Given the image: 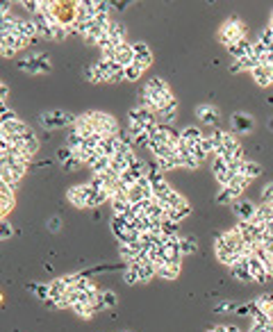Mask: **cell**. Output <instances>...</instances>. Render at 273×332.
<instances>
[{"instance_id":"816d5d0a","label":"cell","mask_w":273,"mask_h":332,"mask_svg":"<svg viewBox=\"0 0 273 332\" xmlns=\"http://www.w3.org/2000/svg\"><path fill=\"white\" fill-rule=\"evenodd\" d=\"M12 3H0V14H12Z\"/></svg>"},{"instance_id":"e575fe53","label":"cell","mask_w":273,"mask_h":332,"mask_svg":"<svg viewBox=\"0 0 273 332\" xmlns=\"http://www.w3.org/2000/svg\"><path fill=\"white\" fill-rule=\"evenodd\" d=\"M82 141H85V139H82V137H80L78 132H73V130H71V134H69V137H66V146H69L71 150L82 148Z\"/></svg>"},{"instance_id":"52a82bcc","label":"cell","mask_w":273,"mask_h":332,"mask_svg":"<svg viewBox=\"0 0 273 332\" xmlns=\"http://www.w3.org/2000/svg\"><path fill=\"white\" fill-rule=\"evenodd\" d=\"M196 114H198V119H200V123H203V125L216 128V123H218V109L214 107V105H200V107L196 109Z\"/></svg>"},{"instance_id":"30bf717a","label":"cell","mask_w":273,"mask_h":332,"mask_svg":"<svg viewBox=\"0 0 273 332\" xmlns=\"http://www.w3.org/2000/svg\"><path fill=\"white\" fill-rule=\"evenodd\" d=\"M144 216L150 218V221H164V218H166V209H164L155 198H150L144 203Z\"/></svg>"},{"instance_id":"b9f144b4","label":"cell","mask_w":273,"mask_h":332,"mask_svg":"<svg viewBox=\"0 0 273 332\" xmlns=\"http://www.w3.org/2000/svg\"><path fill=\"white\" fill-rule=\"evenodd\" d=\"M257 41H262L264 46H268V48H271V44H273V30L268 28V25L264 28L262 32H259V39H257Z\"/></svg>"},{"instance_id":"5b68a950","label":"cell","mask_w":273,"mask_h":332,"mask_svg":"<svg viewBox=\"0 0 273 332\" xmlns=\"http://www.w3.org/2000/svg\"><path fill=\"white\" fill-rule=\"evenodd\" d=\"M91 193V187L89 182L87 184H78V187H71L69 191H66V198H69V203L73 205V207H87V198H89Z\"/></svg>"},{"instance_id":"d590c367","label":"cell","mask_w":273,"mask_h":332,"mask_svg":"<svg viewBox=\"0 0 273 332\" xmlns=\"http://www.w3.org/2000/svg\"><path fill=\"white\" fill-rule=\"evenodd\" d=\"M71 309H73V312L78 314V316H82V318H91V316H94V314H96L91 305H73V307H71Z\"/></svg>"},{"instance_id":"cb8c5ba5","label":"cell","mask_w":273,"mask_h":332,"mask_svg":"<svg viewBox=\"0 0 273 332\" xmlns=\"http://www.w3.org/2000/svg\"><path fill=\"white\" fill-rule=\"evenodd\" d=\"M189 214H191V205L182 203L180 207H175L173 212H166V218H169V221H173V223H180V221H184Z\"/></svg>"},{"instance_id":"484cf974","label":"cell","mask_w":273,"mask_h":332,"mask_svg":"<svg viewBox=\"0 0 273 332\" xmlns=\"http://www.w3.org/2000/svg\"><path fill=\"white\" fill-rule=\"evenodd\" d=\"M146 91H150V94H166V91H171L169 89V85L164 82L162 78H150L148 82H146V87H144Z\"/></svg>"},{"instance_id":"60d3db41","label":"cell","mask_w":273,"mask_h":332,"mask_svg":"<svg viewBox=\"0 0 273 332\" xmlns=\"http://www.w3.org/2000/svg\"><path fill=\"white\" fill-rule=\"evenodd\" d=\"M230 184H234V187H237V189H241V191H246V189H248V184H250V180L248 178H246V175H234V178H232V182H230Z\"/></svg>"},{"instance_id":"680465c9","label":"cell","mask_w":273,"mask_h":332,"mask_svg":"<svg viewBox=\"0 0 273 332\" xmlns=\"http://www.w3.org/2000/svg\"><path fill=\"white\" fill-rule=\"evenodd\" d=\"M268 128H271V130H273V119H271V121H268Z\"/></svg>"},{"instance_id":"83f0119b","label":"cell","mask_w":273,"mask_h":332,"mask_svg":"<svg viewBox=\"0 0 273 332\" xmlns=\"http://www.w3.org/2000/svg\"><path fill=\"white\" fill-rule=\"evenodd\" d=\"M144 71H146V69L139 64V62H132V64L125 69V80H130V82H137V80L144 75Z\"/></svg>"},{"instance_id":"1f68e13d","label":"cell","mask_w":273,"mask_h":332,"mask_svg":"<svg viewBox=\"0 0 273 332\" xmlns=\"http://www.w3.org/2000/svg\"><path fill=\"white\" fill-rule=\"evenodd\" d=\"M105 200H109V198H107V193H105V191H96V189H91L89 198H87V207H98V205H103Z\"/></svg>"},{"instance_id":"ab89813d","label":"cell","mask_w":273,"mask_h":332,"mask_svg":"<svg viewBox=\"0 0 273 332\" xmlns=\"http://www.w3.org/2000/svg\"><path fill=\"white\" fill-rule=\"evenodd\" d=\"M32 291H35L37 298H39V300H44V302L50 298V287H48V284H39V287H32Z\"/></svg>"},{"instance_id":"ac0fdd59","label":"cell","mask_w":273,"mask_h":332,"mask_svg":"<svg viewBox=\"0 0 273 332\" xmlns=\"http://www.w3.org/2000/svg\"><path fill=\"white\" fill-rule=\"evenodd\" d=\"M116 62H119L121 69H128L130 64L134 62V50H132V44H123L119 50H116Z\"/></svg>"},{"instance_id":"f6af8a7d","label":"cell","mask_w":273,"mask_h":332,"mask_svg":"<svg viewBox=\"0 0 273 332\" xmlns=\"http://www.w3.org/2000/svg\"><path fill=\"white\" fill-rule=\"evenodd\" d=\"M223 171H228V162L221 157H214V175L216 173H223Z\"/></svg>"},{"instance_id":"7bdbcfd3","label":"cell","mask_w":273,"mask_h":332,"mask_svg":"<svg viewBox=\"0 0 273 332\" xmlns=\"http://www.w3.org/2000/svg\"><path fill=\"white\" fill-rule=\"evenodd\" d=\"M262 203L273 205V182H268L266 187H262Z\"/></svg>"},{"instance_id":"ee69618b","label":"cell","mask_w":273,"mask_h":332,"mask_svg":"<svg viewBox=\"0 0 273 332\" xmlns=\"http://www.w3.org/2000/svg\"><path fill=\"white\" fill-rule=\"evenodd\" d=\"M12 234H14V230H12V225L7 223V221H0V239H10Z\"/></svg>"},{"instance_id":"836d02e7","label":"cell","mask_w":273,"mask_h":332,"mask_svg":"<svg viewBox=\"0 0 273 332\" xmlns=\"http://www.w3.org/2000/svg\"><path fill=\"white\" fill-rule=\"evenodd\" d=\"M125 228H130V221L125 216H114V218H112V234L121 232V230H125Z\"/></svg>"},{"instance_id":"d4e9b609","label":"cell","mask_w":273,"mask_h":332,"mask_svg":"<svg viewBox=\"0 0 273 332\" xmlns=\"http://www.w3.org/2000/svg\"><path fill=\"white\" fill-rule=\"evenodd\" d=\"M196 250H198V239L196 237H180V253H182V257L184 255H194Z\"/></svg>"},{"instance_id":"e0dca14e","label":"cell","mask_w":273,"mask_h":332,"mask_svg":"<svg viewBox=\"0 0 273 332\" xmlns=\"http://www.w3.org/2000/svg\"><path fill=\"white\" fill-rule=\"evenodd\" d=\"M237 173L239 175H246L248 180H255L257 175H262V166H259L257 162H253V159H243Z\"/></svg>"},{"instance_id":"74e56055","label":"cell","mask_w":273,"mask_h":332,"mask_svg":"<svg viewBox=\"0 0 273 332\" xmlns=\"http://www.w3.org/2000/svg\"><path fill=\"white\" fill-rule=\"evenodd\" d=\"M21 7H23V10H28L32 16H35V14H39L41 0H21Z\"/></svg>"},{"instance_id":"c3c4849f","label":"cell","mask_w":273,"mask_h":332,"mask_svg":"<svg viewBox=\"0 0 273 332\" xmlns=\"http://www.w3.org/2000/svg\"><path fill=\"white\" fill-rule=\"evenodd\" d=\"M60 225H62L60 218H50V221H48V230H50V232H57V230H60Z\"/></svg>"},{"instance_id":"4316f807","label":"cell","mask_w":273,"mask_h":332,"mask_svg":"<svg viewBox=\"0 0 273 332\" xmlns=\"http://www.w3.org/2000/svg\"><path fill=\"white\" fill-rule=\"evenodd\" d=\"M180 228L178 223H173V221H169V218H164L162 221V237L164 239H178L180 237Z\"/></svg>"},{"instance_id":"f907efd6","label":"cell","mask_w":273,"mask_h":332,"mask_svg":"<svg viewBox=\"0 0 273 332\" xmlns=\"http://www.w3.org/2000/svg\"><path fill=\"white\" fill-rule=\"evenodd\" d=\"M7 96H10V87H7L5 82H0V100L5 103V98H7Z\"/></svg>"},{"instance_id":"4dcf8cb0","label":"cell","mask_w":273,"mask_h":332,"mask_svg":"<svg viewBox=\"0 0 273 332\" xmlns=\"http://www.w3.org/2000/svg\"><path fill=\"white\" fill-rule=\"evenodd\" d=\"M239 66H241V71H255L257 66H262V62H259L257 57L250 53V55H246V57H241V60H239Z\"/></svg>"},{"instance_id":"681fc988","label":"cell","mask_w":273,"mask_h":332,"mask_svg":"<svg viewBox=\"0 0 273 332\" xmlns=\"http://www.w3.org/2000/svg\"><path fill=\"white\" fill-rule=\"evenodd\" d=\"M234 305H232V300H225V302H221V305H218L216 307V312H230V309H232Z\"/></svg>"},{"instance_id":"94428289","label":"cell","mask_w":273,"mask_h":332,"mask_svg":"<svg viewBox=\"0 0 273 332\" xmlns=\"http://www.w3.org/2000/svg\"><path fill=\"white\" fill-rule=\"evenodd\" d=\"M125 332H128V330H125Z\"/></svg>"},{"instance_id":"ba28073f","label":"cell","mask_w":273,"mask_h":332,"mask_svg":"<svg viewBox=\"0 0 273 332\" xmlns=\"http://www.w3.org/2000/svg\"><path fill=\"white\" fill-rule=\"evenodd\" d=\"M132 50H134V62H139L144 69H148V66L153 64V53H150L148 44L137 41V44H132Z\"/></svg>"},{"instance_id":"91938a15","label":"cell","mask_w":273,"mask_h":332,"mask_svg":"<svg viewBox=\"0 0 273 332\" xmlns=\"http://www.w3.org/2000/svg\"><path fill=\"white\" fill-rule=\"evenodd\" d=\"M0 103H3V100H0Z\"/></svg>"},{"instance_id":"6f0895ef","label":"cell","mask_w":273,"mask_h":332,"mask_svg":"<svg viewBox=\"0 0 273 332\" xmlns=\"http://www.w3.org/2000/svg\"><path fill=\"white\" fill-rule=\"evenodd\" d=\"M268 28L273 30V12H271V19H268Z\"/></svg>"},{"instance_id":"7a4b0ae2","label":"cell","mask_w":273,"mask_h":332,"mask_svg":"<svg viewBox=\"0 0 273 332\" xmlns=\"http://www.w3.org/2000/svg\"><path fill=\"white\" fill-rule=\"evenodd\" d=\"M243 37H246V28H243V23L239 19H230L225 21L223 25H221V30H218V41L223 46H234L237 41H243Z\"/></svg>"},{"instance_id":"f546056e","label":"cell","mask_w":273,"mask_h":332,"mask_svg":"<svg viewBox=\"0 0 273 332\" xmlns=\"http://www.w3.org/2000/svg\"><path fill=\"white\" fill-rule=\"evenodd\" d=\"M85 75L91 80V82H96V85H100V82H107V75L103 73V71L98 69L96 64H91V66H87V71H85Z\"/></svg>"},{"instance_id":"8fae6325","label":"cell","mask_w":273,"mask_h":332,"mask_svg":"<svg viewBox=\"0 0 273 332\" xmlns=\"http://www.w3.org/2000/svg\"><path fill=\"white\" fill-rule=\"evenodd\" d=\"M230 123H232V130H234V132H241V134H243V132H250V130H253L255 121H253V116L237 112V114H232Z\"/></svg>"},{"instance_id":"8d00e7d4","label":"cell","mask_w":273,"mask_h":332,"mask_svg":"<svg viewBox=\"0 0 273 332\" xmlns=\"http://www.w3.org/2000/svg\"><path fill=\"white\" fill-rule=\"evenodd\" d=\"M123 280H125L128 284H137V282H139V273H137V268H134V266H125Z\"/></svg>"},{"instance_id":"d6a6232c","label":"cell","mask_w":273,"mask_h":332,"mask_svg":"<svg viewBox=\"0 0 273 332\" xmlns=\"http://www.w3.org/2000/svg\"><path fill=\"white\" fill-rule=\"evenodd\" d=\"M98 296H100V300H103L105 309H107V307H114L116 302H119V296H116L114 291H109V289H105V291H100Z\"/></svg>"},{"instance_id":"3957f363","label":"cell","mask_w":273,"mask_h":332,"mask_svg":"<svg viewBox=\"0 0 273 332\" xmlns=\"http://www.w3.org/2000/svg\"><path fill=\"white\" fill-rule=\"evenodd\" d=\"M78 116L71 112H62V109H50L41 114V125L44 128H64V125H75Z\"/></svg>"},{"instance_id":"f1b7e54d","label":"cell","mask_w":273,"mask_h":332,"mask_svg":"<svg viewBox=\"0 0 273 332\" xmlns=\"http://www.w3.org/2000/svg\"><path fill=\"white\" fill-rule=\"evenodd\" d=\"M112 209H114V216H125V214H128V209H130V200H128V196L112 200Z\"/></svg>"},{"instance_id":"44dd1931","label":"cell","mask_w":273,"mask_h":332,"mask_svg":"<svg viewBox=\"0 0 273 332\" xmlns=\"http://www.w3.org/2000/svg\"><path fill=\"white\" fill-rule=\"evenodd\" d=\"M137 273H139V282H148V280H153L155 275H157V266H155L153 262H141V264H137Z\"/></svg>"},{"instance_id":"5bb4252c","label":"cell","mask_w":273,"mask_h":332,"mask_svg":"<svg viewBox=\"0 0 273 332\" xmlns=\"http://www.w3.org/2000/svg\"><path fill=\"white\" fill-rule=\"evenodd\" d=\"M203 137L205 134L200 132V128H196V125H189V128H184L182 132H180V141L187 146H198Z\"/></svg>"},{"instance_id":"11a10c76","label":"cell","mask_w":273,"mask_h":332,"mask_svg":"<svg viewBox=\"0 0 273 332\" xmlns=\"http://www.w3.org/2000/svg\"><path fill=\"white\" fill-rule=\"evenodd\" d=\"M230 71H232V73H239V71H241V66H239V62H234V64L230 66Z\"/></svg>"},{"instance_id":"4fadbf2b","label":"cell","mask_w":273,"mask_h":332,"mask_svg":"<svg viewBox=\"0 0 273 332\" xmlns=\"http://www.w3.org/2000/svg\"><path fill=\"white\" fill-rule=\"evenodd\" d=\"M230 273H232V278H237L239 282H253V275H250V268H248V257L239 259V262L230 268Z\"/></svg>"},{"instance_id":"8992f818","label":"cell","mask_w":273,"mask_h":332,"mask_svg":"<svg viewBox=\"0 0 273 332\" xmlns=\"http://www.w3.org/2000/svg\"><path fill=\"white\" fill-rule=\"evenodd\" d=\"M232 212L237 214L239 221H246V223H250L255 218V212H257V207H255L250 200H241L239 198L237 203H232Z\"/></svg>"},{"instance_id":"6da1fadb","label":"cell","mask_w":273,"mask_h":332,"mask_svg":"<svg viewBox=\"0 0 273 332\" xmlns=\"http://www.w3.org/2000/svg\"><path fill=\"white\" fill-rule=\"evenodd\" d=\"M89 119L91 123H94V130L100 134V137H116V134L121 132L119 130V123H116V119L112 114H107V112H89Z\"/></svg>"},{"instance_id":"ffe728a7","label":"cell","mask_w":273,"mask_h":332,"mask_svg":"<svg viewBox=\"0 0 273 332\" xmlns=\"http://www.w3.org/2000/svg\"><path fill=\"white\" fill-rule=\"evenodd\" d=\"M180 275V264H157V278L162 280H175Z\"/></svg>"},{"instance_id":"f5cc1de1","label":"cell","mask_w":273,"mask_h":332,"mask_svg":"<svg viewBox=\"0 0 273 332\" xmlns=\"http://www.w3.org/2000/svg\"><path fill=\"white\" fill-rule=\"evenodd\" d=\"M0 55H3V57H14L16 50H0Z\"/></svg>"},{"instance_id":"db71d44e","label":"cell","mask_w":273,"mask_h":332,"mask_svg":"<svg viewBox=\"0 0 273 332\" xmlns=\"http://www.w3.org/2000/svg\"><path fill=\"white\" fill-rule=\"evenodd\" d=\"M5 112H10V105H7V103H0V116L5 114Z\"/></svg>"},{"instance_id":"2e32d148","label":"cell","mask_w":273,"mask_h":332,"mask_svg":"<svg viewBox=\"0 0 273 332\" xmlns=\"http://www.w3.org/2000/svg\"><path fill=\"white\" fill-rule=\"evenodd\" d=\"M3 130H5V134L7 137H23V134H28V132H32V128L28 123H23L21 119H16V121H12V123H7V125H3Z\"/></svg>"},{"instance_id":"7402d4cb","label":"cell","mask_w":273,"mask_h":332,"mask_svg":"<svg viewBox=\"0 0 273 332\" xmlns=\"http://www.w3.org/2000/svg\"><path fill=\"white\" fill-rule=\"evenodd\" d=\"M150 198H153V196H150V193H146L144 189L139 187V184H134V187L128 189V200H130V205L146 203V200H150Z\"/></svg>"},{"instance_id":"d6986e66","label":"cell","mask_w":273,"mask_h":332,"mask_svg":"<svg viewBox=\"0 0 273 332\" xmlns=\"http://www.w3.org/2000/svg\"><path fill=\"white\" fill-rule=\"evenodd\" d=\"M182 203H187V200H184L178 191H173V189H171V191L166 193V196H164L162 200H159V205H162V207L166 209V212H173V209H175V207H180Z\"/></svg>"},{"instance_id":"603a6c76","label":"cell","mask_w":273,"mask_h":332,"mask_svg":"<svg viewBox=\"0 0 273 332\" xmlns=\"http://www.w3.org/2000/svg\"><path fill=\"white\" fill-rule=\"evenodd\" d=\"M230 55H232V57H234V60H241V57H246V55H250V53H253V44H248V41H246V39H243V41H237V44H234V46H230Z\"/></svg>"},{"instance_id":"9a60e30c","label":"cell","mask_w":273,"mask_h":332,"mask_svg":"<svg viewBox=\"0 0 273 332\" xmlns=\"http://www.w3.org/2000/svg\"><path fill=\"white\" fill-rule=\"evenodd\" d=\"M16 35H19L21 39H25V41H35V37H37V25H35V21H32V19H21Z\"/></svg>"},{"instance_id":"bcb514c9","label":"cell","mask_w":273,"mask_h":332,"mask_svg":"<svg viewBox=\"0 0 273 332\" xmlns=\"http://www.w3.org/2000/svg\"><path fill=\"white\" fill-rule=\"evenodd\" d=\"M19 116H16V112L14 109H10V112H5V114L0 116V125H7V123H12V121H16Z\"/></svg>"},{"instance_id":"f35d334b","label":"cell","mask_w":273,"mask_h":332,"mask_svg":"<svg viewBox=\"0 0 273 332\" xmlns=\"http://www.w3.org/2000/svg\"><path fill=\"white\" fill-rule=\"evenodd\" d=\"M69 159H73V150H71L69 146H62V148H57V162L66 164Z\"/></svg>"},{"instance_id":"7dc6e473","label":"cell","mask_w":273,"mask_h":332,"mask_svg":"<svg viewBox=\"0 0 273 332\" xmlns=\"http://www.w3.org/2000/svg\"><path fill=\"white\" fill-rule=\"evenodd\" d=\"M80 164H82V162H80V159H69V162H66L64 164V171H73V169H78V166H80Z\"/></svg>"},{"instance_id":"9f6ffc18","label":"cell","mask_w":273,"mask_h":332,"mask_svg":"<svg viewBox=\"0 0 273 332\" xmlns=\"http://www.w3.org/2000/svg\"><path fill=\"white\" fill-rule=\"evenodd\" d=\"M266 64H268V66H273V53H268V57H266Z\"/></svg>"},{"instance_id":"7c38bea8","label":"cell","mask_w":273,"mask_h":332,"mask_svg":"<svg viewBox=\"0 0 273 332\" xmlns=\"http://www.w3.org/2000/svg\"><path fill=\"white\" fill-rule=\"evenodd\" d=\"M250 75H253V80L259 87H271L273 85V66H268V64L257 66L255 71H250Z\"/></svg>"},{"instance_id":"9c48e42d","label":"cell","mask_w":273,"mask_h":332,"mask_svg":"<svg viewBox=\"0 0 273 332\" xmlns=\"http://www.w3.org/2000/svg\"><path fill=\"white\" fill-rule=\"evenodd\" d=\"M107 37L112 39V44H116L121 48L125 44V37H128V28L123 23H119V21H112L107 28Z\"/></svg>"},{"instance_id":"277c9868","label":"cell","mask_w":273,"mask_h":332,"mask_svg":"<svg viewBox=\"0 0 273 332\" xmlns=\"http://www.w3.org/2000/svg\"><path fill=\"white\" fill-rule=\"evenodd\" d=\"M19 69L25 71V73H50V60L46 55H30L28 60L19 62Z\"/></svg>"}]
</instances>
